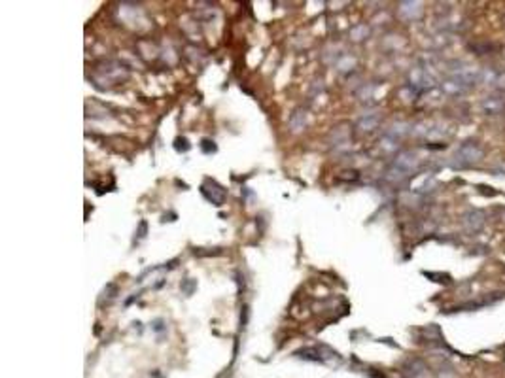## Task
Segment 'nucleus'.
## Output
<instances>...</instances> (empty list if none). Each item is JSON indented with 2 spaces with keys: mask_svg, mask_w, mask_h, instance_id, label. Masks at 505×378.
<instances>
[{
  "mask_svg": "<svg viewBox=\"0 0 505 378\" xmlns=\"http://www.w3.org/2000/svg\"><path fill=\"white\" fill-rule=\"evenodd\" d=\"M456 157H460L462 163H467V165H471V163H477L479 159L482 157V150L477 146V144H464L460 151L456 153Z\"/></svg>",
  "mask_w": 505,
  "mask_h": 378,
  "instance_id": "f257e3e1",
  "label": "nucleus"
},
{
  "mask_svg": "<svg viewBox=\"0 0 505 378\" xmlns=\"http://www.w3.org/2000/svg\"><path fill=\"white\" fill-rule=\"evenodd\" d=\"M505 106V99L501 97H488L484 103H482V108L488 112V114H499L503 110Z\"/></svg>",
  "mask_w": 505,
  "mask_h": 378,
  "instance_id": "f03ea898",
  "label": "nucleus"
},
{
  "mask_svg": "<svg viewBox=\"0 0 505 378\" xmlns=\"http://www.w3.org/2000/svg\"><path fill=\"white\" fill-rule=\"evenodd\" d=\"M479 218H482L479 212H469L466 216V225H469L471 231H479V229L482 227V223H477V221H475V220H479Z\"/></svg>",
  "mask_w": 505,
  "mask_h": 378,
  "instance_id": "7ed1b4c3",
  "label": "nucleus"
},
{
  "mask_svg": "<svg viewBox=\"0 0 505 378\" xmlns=\"http://www.w3.org/2000/svg\"><path fill=\"white\" fill-rule=\"evenodd\" d=\"M201 150L204 151V153H214V151L218 150L216 148V144H214V140H208V138H202L201 140Z\"/></svg>",
  "mask_w": 505,
  "mask_h": 378,
  "instance_id": "20e7f679",
  "label": "nucleus"
},
{
  "mask_svg": "<svg viewBox=\"0 0 505 378\" xmlns=\"http://www.w3.org/2000/svg\"><path fill=\"white\" fill-rule=\"evenodd\" d=\"M174 148H176V151H189V142H187V138H176V142H174Z\"/></svg>",
  "mask_w": 505,
  "mask_h": 378,
  "instance_id": "39448f33",
  "label": "nucleus"
},
{
  "mask_svg": "<svg viewBox=\"0 0 505 378\" xmlns=\"http://www.w3.org/2000/svg\"><path fill=\"white\" fill-rule=\"evenodd\" d=\"M195 286H197V284H195V280L187 278L186 282H182V286H180V288H182V292L186 293V295H191V293H193V290H195Z\"/></svg>",
  "mask_w": 505,
  "mask_h": 378,
  "instance_id": "423d86ee",
  "label": "nucleus"
},
{
  "mask_svg": "<svg viewBox=\"0 0 505 378\" xmlns=\"http://www.w3.org/2000/svg\"><path fill=\"white\" fill-rule=\"evenodd\" d=\"M146 231H148V223L146 221H140V225H138V233H136V240H140V238H144L146 236Z\"/></svg>",
  "mask_w": 505,
  "mask_h": 378,
  "instance_id": "0eeeda50",
  "label": "nucleus"
}]
</instances>
